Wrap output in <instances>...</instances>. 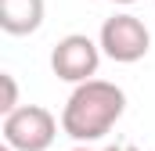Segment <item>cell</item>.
<instances>
[{
	"label": "cell",
	"instance_id": "cell-9",
	"mask_svg": "<svg viewBox=\"0 0 155 151\" xmlns=\"http://www.w3.org/2000/svg\"><path fill=\"white\" fill-rule=\"evenodd\" d=\"M72 151H90V148H72Z\"/></svg>",
	"mask_w": 155,
	"mask_h": 151
},
{
	"label": "cell",
	"instance_id": "cell-8",
	"mask_svg": "<svg viewBox=\"0 0 155 151\" xmlns=\"http://www.w3.org/2000/svg\"><path fill=\"white\" fill-rule=\"evenodd\" d=\"M108 4H137V0H108Z\"/></svg>",
	"mask_w": 155,
	"mask_h": 151
},
{
	"label": "cell",
	"instance_id": "cell-5",
	"mask_svg": "<svg viewBox=\"0 0 155 151\" xmlns=\"http://www.w3.org/2000/svg\"><path fill=\"white\" fill-rule=\"evenodd\" d=\"M43 0H0V29L7 36H33L43 25Z\"/></svg>",
	"mask_w": 155,
	"mask_h": 151
},
{
	"label": "cell",
	"instance_id": "cell-7",
	"mask_svg": "<svg viewBox=\"0 0 155 151\" xmlns=\"http://www.w3.org/2000/svg\"><path fill=\"white\" fill-rule=\"evenodd\" d=\"M105 151H137L134 144H112V148H105Z\"/></svg>",
	"mask_w": 155,
	"mask_h": 151
},
{
	"label": "cell",
	"instance_id": "cell-1",
	"mask_svg": "<svg viewBox=\"0 0 155 151\" xmlns=\"http://www.w3.org/2000/svg\"><path fill=\"white\" fill-rule=\"evenodd\" d=\"M123 112H126V94L116 83L90 79L69 94V101L61 108V130L79 144H90V140H101L123 119Z\"/></svg>",
	"mask_w": 155,
	"mask_h": 151
},
{
	"label": "cell",
	"instance_id": "cell-2",
	"mask_svg": "<svg viewBox=\"0 0 155 151\" xmlns=\"http://www.w3.org/2000/svg\"><path fill=\"white\" fill-rule=\"evenodd\" d=\"M58 137V119L43 104H22L4 115V144L11 151H47Z\"/></svg>",
	"mask_w": 155,
	"mask_h": 151
},
{
	"label": "cell",
	"instance_id": "cell-4",
	"mask_svg": "<svg viewBox=\"0 0 155 151\" xmlns=\"http://www.w3.org/2000/svg\"><path fill=\"white\" fill-rule=\"evenodd\" d=\"M97 65H101V47L94 43L90 36H83V33H69V36H61L54 43V50H51V69L58 79H65V83H90L94 76H97Z\"/></svg>",
	"mask_w": 155,
	"mask_h": 151
},
{
	"label": "cell",
	"instance_id": "cell-6",
	"mask_svg": "<svg viewBox=\"0 0 155 151\" xmlns=\"http://www.w3.org/2000/svg\"><path fill=\"white\" fill-rule=\"evenodd\" d=\"M0 86H4V101H0V112H4V115L18 112L22 104H18V83H15V76H11V72H0Z\"/></svg>",
	"mask_w": 155,
	"mask_h": 151
},
{
	"label": "cell",
	"instance_id": "cell-3",
	"mask_svg": "<svg viewBox=\"0 0 155 151\" xmlns=\"http://www.w3.org/2000/svg\"><path fill=\"white\" fill-rule=\"evenodd\" d=\"M97 47L105 58H112L119 65H134L148 54L152 33L137 14H112V18H105V25L97 33Z\"/></svg>",
	"mask_w": 155,
	"mask_h": 151
}]
</instances>
